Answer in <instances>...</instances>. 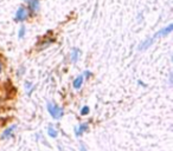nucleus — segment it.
I'll return each instance as SVG.
<instances>
[{
	"label": "nucleus",
	"instance_id": "nucleus-8",
	"mask_svg": "<svg viewBox=\"0 0 173 151\" xmlns=\"http://www.w3.org/2000/svg\"><path fill=\"white\" fill-rule=\"evenodd\" d=\"M88 112H89V107H88V106H84V107L82 109V111H81L82 115H86Z\"/></svg>",
	"mask_w": 173,
	"mask_h": 151
},
{
	"label": "nucleus",
	"instance_id": "nucleus-4",
	"mask_svg": "<svg viewBox=\"0 0 173 151\" xmlns=\"http://www.w3.org/2000/svg\"><path fill=\"white\" fill-rule=\"evenodd\" d=\"M82 82H83V77H82V76H78V78H76L75 82H74V87H75V89H80L81 85H82Z\"/></svg>",
	"mask_w": 173,
	"mask_h": 151
},
{
	"label": "nucleus",
	"instance_id": "nucleus-11",
	"mask_svg": "<svg viewBox=\"0 0 173 151\" xmlns=\"http://www.w3.org/2000/svg\"><path fill=\"white\" fill-rule=\"evenodd\" d=\"M0 71H1V64H0Z\"/></svg>",
	"mask_w": 173,
	"mask_h": 151
},
{
	"label": "nucleus",
	"instance_id": "nucleus-7",
	"mask_svg": "<svg viewBox=\"0 0 173 151\" xmlns=\"http://www.w3.org/2000/svg\"><path fill=\"white\" fill-rule=\"evenodd\" d=\"M85 129H88V125H81V126H80V130L77 131V135H81L82 131H83V130H85Z\"/></svg>",
	"mask_w": 173,
	"mask_h": 151
},
{
	"label": "nucleus",
	"instance_id": "nucleus-6",
	"mask_svg": "<svg viewBox=\"0 0 173 151\" xmlns=\"http://www.w3.org/2000/svg\"><path fill=\"white\" fill-rule=\"evenodd\" d=\"M49 135L52 136V137H56V136H57V134H56V131H55V129H53L52 126L49 128Z\"/></svg>",
	"mask_w": 173,
	"mask_h": 151
},
{
	"label": "nucleus",
	"instance_id": "nucleus-5",
	"mask_svg": "<svg viewBox=\"0 0 173 151\" xmlns=\"http://www.w3.org/2000/svg\"><path fill=\"white\" fill-rule=\"evenodd\" d=\"M16 129V126H11V128H8L7 130H6V131L3 134V136H1V138H7L9 135H11L12 134V131H13V130Z\"/></svg>",
	"mask_w": 173,
	"mask_h": 151
},
{
	"label": "nucleus",
	"instance_id": "nucleus-10",
	"mask_svg": "<svg viewBox=\"0 0 173 151\" xmlns=\"http://www.w3.org/2000/svg\"><path fill=\"white\" fill-rule=\"evenodd\" d=\"M24 34H25V27H22L20 32H19V37H20V38H23V37H24Z\"/></svg>",
	"mask_w": 173,
	"mask_h": 151
},
{
	"label": "nucleus",
	"instance_id": "nucleus-9",
	"mask_svg": "<svg viewBox=\"0 0 173 151\" xmlns=\"http://www.w3.org/2000/svg\"><path fill=\"white\" fill-rule=\"evenodd\" d=\"M77 52H78L77 50H74V52H72V60H74V62L77 59Z\"/></svg>",
	"mask_w": 173,
	"mask_h": 151
},
{
	"label": "nucleus",
	"instance_id": "nucleus-3",
	"mask_svg": "<svg viewBox=\"0 0 173 151\" xmlns=\"http://www.w3.org/2000/svg\"><path fill=\"white\" fill-rule=\"evenodd\" d=\"M28 5H30V8L32 11H38L39 8V0H28Z\"/></svg>",
	"mask_w": 173,
	"mask_h": 151
},
{
	"label": "nucleus",
	"instance_id": "nucleus-2",
	"mask_svg": "<svg viewBox=\"0 0 173 151\" xmlns=\"http://www.w3.org/2000/svg\"><path fill=\"white\" fill-rule=\"evenodd\" d=\"M26 17H27V12H26V9H25L24 7H20V8L18 9L17 15H16L17 20H20V21H23V20H25V19H26Z\"/></svg>",
	"mask_w": 173,
	"mask_h": 151
},
{
	"label": "nucleus",
	"instance_id": "nucleus-1",
	"mask_svg": "<svg viewBox=\"0 0 173 151\" xmlns=\"http://www.w3.org/2000/svg\"><path fill=\"white\" fill-rule=\"evenodd\" d=\"M47 110H49V112L51 113V116L53 117V118H59V117H62V115H63V110L61 109V107H58V106H55L53 104H47Z\"/></svg>",
	"mask_w": 173,
	"mask_h": 151
}]
</instances>
